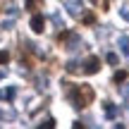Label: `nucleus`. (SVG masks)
<instances>
[{"label": "nucleus", "instance_id": "1", "mask_svg": "<svg viewBox=\"0 0 129 129\" xmlns=\"http://www.w3.org/2000/svg\"><path fill=\"white\" fill-rule=\"evenodd\" d=\"M67 96H69V101H72V105L77 110H84L88 103H93V96L96 93H93V88L88 84H79L74 88H67Z\"/></svg>", "mask_w": 129, "mask_h": 129}, {"label": "nucleus", "instance_id": "2", "mask_svg": "<svg viewBox=\"0 0 129 129\" xmlns=\"http://www.w3.org/2000/svg\"><path fill=\"white\" fill-rule=\"evenodd\" d=\"M81 72H84V74H96V72H101V60H98L96 55L86 57V62H84Z\"/></svg>", "mask_w": 129, "mask_h": 129}, {"label": "nucleus", "instance_id": "3", "mask_svg": "<svg viewBox=\"0 0 129 129\" xmlns=\"http://www.w3.org/2000/svg\"><path fill=\"white\" fill-rule=\"evenodd\" d=\"M29 26H31L34 34H43V29H46V26H43V17H41V14H34V19H31Z\"/></svg>", "mask_w": 129, "mask_h": 129}, {"label": "nucleus", "instance_id": "4", "mask_svg": "<svg viewBox=\"0 0 129 129\" xmlns=\"http://www.w3.org/2000/svg\"><path fill=\"white\" fill-rule=\"evenodd\" d=\"M64 7H67V14H72V17L81 14V3H79V0H74V3H67Z\"/></svg>", "mask_w": 129, "mask_h": 129}, {"label": "nucleus", "instance_id": "5", "mask_svg": "<svg viewBox=\"0 0 129 129\" xmlns=\"http://www.w3.org/2000/svg\"><path fill=\"white\" fill-rule=\"evenodd\" d=\"M14 96H17V88H14V86H7V88L0 91V101H12Z\"/></svg>", "mask_w": 129, "mask_h": 129}, {"label": "nucleus", "instance_id": "6", "mask_svg": "<svg viewBox=\"0 0 129 129\" xmlns=\"http://www.w3.org/2000/svg\"><path fill=\"white\" fill-rule=\"evenodd\" d=\"M81 22L86 24V26H91V24H96V14H93V12H84L81 14Z\"/></svg>", "mask_w": 129, "mask_h": 129}, {"label": "nucleus", "instance_id": "7", "mask_svg": "<svg viewBox=\"0 0 129 129\" xmlns=\"http://www.w3.org/2000/svg\"><path fill=\"white\" fill-rule=\"evenodd\" d=\"M120 50H122V55H129V38L127 36H120Z\"/></svg>", "mask_w": 129, "mask_h": 129}, {"label": "nucleus", "instance_id": "8", "mask_svg": "<svg viewBox=\"0 0 129 129\" xmlns=\"http://www.w3.org/2000/svg\"><path fill=\"white\" fill-rule=\"evenodd\" d=\"M41 5H43V0H26V10H31V12H36Z\"/></svg>", "mask_w": 129, "mask_h": 129}, {"label": "nucleus", "instance_id": "9", "mask_svg": "<svg viewBox=\"0 0 129 129\" xmlns=\"http://www.w3.org/2000/svg\"><path fill=\"white\" fill-rule=\"evenodd\" d=\"M127 77H129V74L124 72V69H120V72H115V77H112V81H115V84H122V81H124Z\"/></svg>", "mask_w": 129, "mask_h": 129}, {"label": "nucleus", "instance_id": "10", "mask_svg": "<svg viewBox=\"0 0 129 129\" xmlns=\"http://www.w3.org/2000/svg\"><path fill=\"white\" fill-rule=\"evenodd\" d=\"M105 115L110 117V120H112V117H117V108L110 105V103H105Z\"/></svg>", "mask_w": 129, "mask_h": 129}, {"label": "nucleus", "instance_id": "11", "mask_svg": "<svg viewBox=\"0 0 129 129\" xmlns=\"http://www.w3.org/2000/svg\"><path fill=\"white\" fill-rule=\"evenodd\" d=\"M10 62V53L7 50H0V64H7Z\"/></svg>", "mask_w": 129, "mask_h": 129}, {"label": "nucleus", "instance_id": "12", "mask_svg": "<svg viewBox=\"0 0 129 129\" xmlns=\"http://www.w3.org/2000/svg\"><path fill=\"white\" fill-rule=\"evenodd\" d=\"M91 3H96L101 10H108V5H110V0H91Z\"/></svg>", "mask_w": 129, "mask_h": 129}, {"label": "nucleus", "instance_id": "13", "mask_svg": "<svg viewBox=\"0 0 129 129\" xmlns=\"http://www.w3.org/2000/svg\"><path fill=\"white\" fill-rule=\"evenodd\" d=\"M50 19H53V24H55V26H57V29H60V26H62V17H60V14H53V17H50Z\"/></svg>", "mask_w": 129, "mask_h": 129}, {"label": "nucleus", "instance_id": "14", "mask_svg": "<svg viewBox=\"0 0 129 129\" xmlns=\"http://www.w3.org/2000/svg\"><path fill=\"white\" fill-rule=\"evenodd\" d=\"M108 62H110V64H117V62H120V57H117L115 53H108Z\"/></svg>", "mask_w": 129, "mask_h": 129}, {"label": "nucleus", "instance_id": "15", "mask_svg": "<svg viewBox=\"0 0 129 129\" xmlns=\"http://www.w3.org/2000/svg\"><path fill=\"white\" fill-rule=\"evenodd\" d=\"M50 127H55V120H46V122L41 124V129H50Z\"/></svg>", "mask_w": 129, "mask_h": 129}, {"label": "nucleus", "instance_id": "16", "mask_svg": "<svg viewBox=\"0 0 129 129\" xmlns=\"http://www.w3.org/2000/svg\"><path fill=\"white\" fill-rule=\"evenodd\" d=\"M120 14H122V19H127V22H129V7H122Z\"/></svg>", "mask_w": 129, "mask_h": 129}]
</instances>
